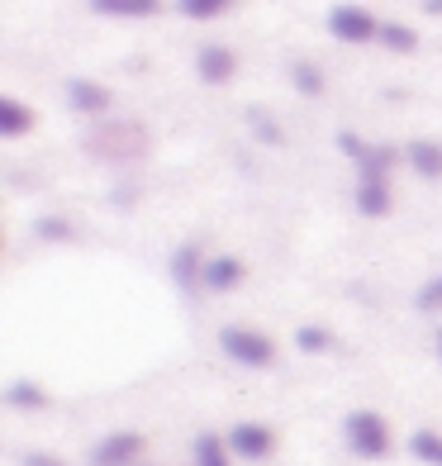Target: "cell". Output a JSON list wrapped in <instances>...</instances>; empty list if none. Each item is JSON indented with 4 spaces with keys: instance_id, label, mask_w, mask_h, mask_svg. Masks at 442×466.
<instances>
[{
    "instance_id": "26",
    "label": "cell",
    "mask_w": 442,
    "mask_h": 466,
    "mask_svg": "<svg viewBox=\"0 0 442 466\" xmlns=\"http://www.w3.org/2000/svg\"><path fill=\"white\" fill-rule=\"evenodd\" d=\"M338 147H343V153H347V157H357V162H362V157H367V143H362V138H357V134H338Z\"/></svg>"
},
{
    "instance_id": "4",
    "label": "cell",
    "mask_w": 442,
    "mask_h": 466,
    "mask_svg": "<svg viewBox=\"0 0 442 466\" xmlns=\"http://www.w3.org/2000/svg\"><path fill=\"white\" fill-rule=\"evenodd\" d=\"M328 34L343 38V44H371V38H381V19L362 5H333L328 10Z\"/></svg>"
},
{
    "instance_id": "19",
    "label": "cell",
    "mask_w": 442,
    "mask_h": 466,
    "mask_svg": "<svg viewBox=\"0 0 442 466\" xmlns=\"http://www.w3.org/2000/svg\"><path fill=\"white\" fill-rule=\"evenodd\" d=\"M381 44L390 53H414L418 48V34L409 25H390V19H381Z\"/></svg>"
},
{
    "instance_id": "20",
    "label": "cell",
    "mask_w": 442,
    "mask_h": 466,
    "mask_svg": "<svg viewBox=\"0 0 442 466\" xmlns=\"http://www.w3.org/2000/svg\"><path fill=\"white\" fill-rule=\"evenodd\" d=\"M409 452H414L418 461H428V466H442V438H437L433 429H418V433L409 438Z\"/></svg>"
},
{
    "instance_id": "11",
    "label": "cell",
    "mask_w": 442,
    "mask_h": 466,
    "mask_svg": "<svg viewBox=\"0 0 442 466\" xmlns=\"http://www.w3.org/2000/svg\"><path fill=\"white\" fill-rule=\"evenodd\" d=\"M34 129V110L25 100H15V96H5L0 100V138H25Z\"/></svg>"
},
{
    "instance_id": "15",
    "label": "cell",
    "mask_w": 442,
    "mask_h": 466,
    "mask_svg": "<svg viewBox=\"0 0 442 466\" xmlns=\"http://www.w3.org/2000/svg\"><path fill=\"white\" fill-rule=\"evenodd\" d=\"M5 405L10 410H25V414L48 410V390L38 386V380H10V386H5Z\"/></svg>"
},
{
    "instance_id": "24",
    "label": "cell",
    "mask_w": 442,
    "mask_h": 466,
    "mask_svg": "<svg viewBox=\"0 0 442 466\" xmlns=\"http://www.w3.org/2000/svg\"><path fill=\"white\" fill-rule=\"evenodd\" d=\"M414 305L424 309V314H437V309H442V277H433L424 290H418V295H414Z\"/></svg>"
},
{
    "instance_id": "22",
    "label": "cell",
    "mask_w": 442,
    "mask_h": 466,
    "mask_svg": "<svg viewBox=\"0 0 442 466\" xmlns=\"http://www.w3.org/2000/svg\"><path fill=\"white\" fill-rule=\"evenodd\" d=\"M247 124H252V134H257L262 143H271V147H281V143H286L281 124L271 119V115H262V110H247Z\"/></svg>"
},
{
    "instance_id": "17",
    "label": "cell",
    "mask_w": 442,
    "mask_h": 466,
    "mask_svg": "<svg viewBox=\"0 0 442 466\" xmlns=\"http://www.w3.org/2000/svg\"><path fill=\"white\" fill-rule=\"evenodd\" d=\"M390 162H395V147H367V157L357 162V172H362V181H390Z\"/></svg>"
},
{
    "instance_id": "6",
    "label": "cell",
    "mask_w": 442,
    "mask_h": 466,
    "mask_svg": "<svg viewBox=\"0 0 442 466\" xmlns=\"http://www.w3.org/2000/svg\"><path fill=\"white\" fill-rule=\"evenodd\" d=\"M228 448L243 461H266L276 452V429H271V423H252V419L234 423V429H228Z\"/></svg>"
},
{
    "instance_id": "14",
    "label": "cell",
    "mask_w": 442,
    "mask_h": 466,
    "mask_svg": "<svg viewBox=\"0 0 442 466\" xmlns=\"http://www.w3.org/2000/svg\"><path fill=\"white\" fill-rule=\"evenodd\" d=\"M357 209L367 219L390 215V181H357Z\"/></svg>"
},
{
    "instance_id": "25",
    "label": "cell",
    "mask_w": 442,
    "mask_h": 466,
    "mask_svg": "<svg viewBox=\"0 0 442 466\" xmlns=\"http://www.w3.org/2000/svg\"><path fill=\"white\" fill-rule=\"evenodd\" d=\"M38 238L62 243V238H72V224H67V219H44V224H38Z\"/></svg>"
},
{
    "instance_id": "7",
    "label": "cell",
    "mask_w": 442,
    "mask_h": 466,
    "mask_svg": "<svg viewBox=\"0 0 442 466\" xmlns=\"http://www.w3.org/2000/svg\"><path fill=\"white\" fill-rule=\"evenodd\" d=\"M196 72H200V81H209V86H224V81H234L238 57H234V48L209 44V48H200V57H196Z\"/></svg>"
},
{
    "instance_id": "16",
    "label": "cell",
    "mask_w": 442,
    "mask_h": 466,
    "mask_svg": "<svg viewBox=\"0 0 442 466\" xmlns=\"http://www.w3.org/2000/svg\"><path fill=\"white\" fill-rule=\"evenodd\" d=\"M95 15H115V19H147L162 10V0H91Z\"/></svg>"
},
{
    "instance_id": "27",
    "label": "cell",
    "mask_w": 442,
    "mask_h": 466,
    "mask_svg": "<svg viewBox=\"0 0 442 466\" xmlns=\"http://www.w3.org/2000/svg\"><path fill=\"white\" fill-rule=\"evenodd\" d=\"M25 466H67V461L53 457V452H25Z\"/></svg>"
},
{
    "instance_id": "3",
    "label": "cell",
    "mask_w": 442,
    "mask_h": 466,
    "mask_svg": "<svg viewBox=\"0 0 442 466\" xmlns=\"http://www.w3.org/2000/svg\"><path fill=\"white\" fill-rule=\"evenodd\" d=\"M219 348H224L228 362H238V367H247V371L276 367V343H271L266 333H257V329H243V324L219 329Z\"/></svg>"
},
{
    "instance_id": "23",
    "label": "cell",
    "mask_w": 442,
    "mask_h": 466,
    "mask_svg": "<svg viewBox=\"0 0 442 466\" xmlns=\"http://www.w3.org/2000/svg\"><path fill=\"white\" fill-rule=\"evenodd\" d=\"M181 5V15H191V19H215V15H224L234 0H176Z\"/></svg>"
},
{
    "instance_id": "28",
    "label": "cell",
    "mask_w": 442,
    "mask_h": 466,
    "mask_svg": "<svg viewBox=\"0 0 442 466\" xmlns=\"http://www.w3.org/2000/svg\"><path fill=\"white\" fill-rule=\"evenodd\" d=\"M424 5H428V15H442V0H424Z\"/></svg>"
},
{
    "instance_id": "18",
    "label": "cell",
    "mask_w": 442,
    "mask_h": 466,
    "mask_svg": "<svg viewBox=\"0 0 442 466\" xmlns=\"http://www.w3.org/2000/svg\"><path fill=\"white\" fill-rule=\"evenodd\" d=\"M295 348L300 352H333V333L324 329V324H305V329H295Z\"/></svg>"
},
{
    "instance_id": "29",
    "label": "cell",
    "mask_w": 442,
    "mask_h": 466,
    "mask_svg": "<svg viewBox=\"0 0 442 466\" xmlns=\"http://www.w3.org/2000/svg\"><path fill=\"white\" fill-rule=\"evenodd\" d=\"M437 357H442V333H437Z\"/></svg>"
},
{
    "instance_id": "10",
    "label": "cell",
    "mask_w": 442,
    "mask_h": 466,
    "mask_svg": "<svg viewBox=\"0 0 442 466\" xmlns=\"http://www.w3.org/2000/svg\"><path fill=\"white\" fill-rule=\"evenodd\" d=\"M172 281L181 290H191V286H205V258H200V248L196 243H186L172 252Z\"/></svg>"
},
{
    "instance_id": "9",
    "label": "cell",
    "mask_w": 442,
    "mask_h": 466,
    "mask_svg": "<svg viewBox=\"0 0 442 466\" xmlns=\"http://www.w3.org/2000/svg\"><path fill=\"white\" fill-rule=\"evenodd\" d=\"M243 277H247V267L234 258V252H219V258H209V262H205V290H215V295L238 290Z\"/></svg>"
},
{
    "instance_id": "21",
    "label": "cell",
    "mask_w": 442,
    "mask_h": 466,
    "mask_svg": "<svg viewBox=\"0 0 442 466\" xmlns=\"http://www.w3.org/2000/svg\"><path fill=\"white\" fill-rule=\"evenodd\" d=\"M290 81H295V91H305L309 100L324 96V72L314 67V62H295V67H290Z\"/></svg>"
},
{
    "instance_id": "1",
    "label": "cell",
    "mask_w": 442,
    "mask_h": 466,
    "mask_svg": "<svg viewBox=\"0 0 442 466\" xmlns=\"http://www.w3.org/2000/svg\"><path fill=\"white\" fill-rule=\"evenodd\" d=\"M86 153L100 157V162H134L147 153V129L134 119H124V124H105V129H95L86 138Z\"/></svg>"
},
{
    "instance_id": "13",
    "label": "cell",
    "mask_w": 442,
    "mask_h": 466,
    "mask_svg": "<svg viewBox=\"0 0 442 466\" xmlns=\"http://www.w3.org/2000/svg\"><path fill=\"white\" fill-rule=\"evenodd\" d=\"M228 457H234V448H228V438H219V433H200L191 442V461L196 466H234Z\"/></svg>"
},
{
    "instance_id": "8",
    "label": "cell",
    "mask_w": 442,
    "mask_h": 466,
    "mask_svg": "<svg viewBox=\"0 0 442 466\" xmlns=\"http://www.w3.org/2000/svg\"><path fill=\"white\" fill-rule=\"evenodd\" d=\"M67 105L76 115H105L115 105V96L100 86V81H86V76H76V81H67Z\"/></svg>"
},
{
    "instance_id": "2",
    "label": "cell",
    "mask_w": 442,
    "mask_h": 466,
    "mask_svg": "<svg viewBox=\"0 0 442 466\" xmlns=\"http://www.w3.org/2000/svg\"><path fill=\"white\" fill-rule=\"evenodd\" d=\"M343 438H347V448H352L357 457H367V461H381V457H390V448H395L390 423L376 414V410H352V414L343 419Z\"/></svg>"
},
{
    "instance_id": "12",
    "label": "cell",
    "mask_w": 442,
    "mask_h": 466,
    "mask_svg": "<svg viewBox=\"0 0 442 466\" xmlns=\"http://www.w3.org/2000/svg\"><path fill=\"white\" fill-rule=\"evenodd\" d=\"M409 162H414V172L424 177V181H442V143L414 138L409 143Z\"/></svg>"
},
{
    "instance_id": "5",
    "label": "cell",
    "mask_w": 442,
    "mask_h": 466,
    "mask_svg": "<svg viewBox=\"0 0 442 466\" xmlns=\"http://www.w3.org/2000/svg\"><path fill=\"white\" fill-rule=\"evenodd\" d=\"M143 448H147V438L138 429H115L91 448V466H138Z\"/></svg>"
}]
</instances>
